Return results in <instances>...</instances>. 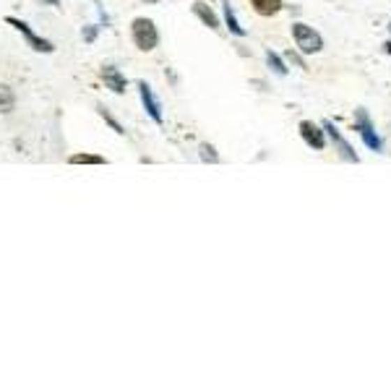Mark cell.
<instances>
[{
	"label": "cell",
	"instance_id": "cell-7",
	"mask_svg": "<svg viewBox=\"0 0 391 391\" xmlns=\"http://www.w3.org/2000/svg\"><path fill=\"white\" fill-rule=\"evenodd\" d=\"M323 128H326V133H329V136H332V141L337 144V149H339V154H342V159H347V162H357V154L352 152V147L342 138V133H339V131H337V128H334L332 123H323Z\"/></svg>",
	"mask_w": 391,
	"mask_h": 391
},
{
	"label": "cell",
	"instance_id": "cell-5",
	"mask_svg": "<svg viewBox=\"0 0 391 391\" xmlns=\"http://www.w3.org/2000/svg\"><path fill=\"white\" fill-rule=\"evenodd\" d=\"M99 76H102V81H105V87L112 91V94H126L128 89V78L120 73V68H115V66H102V71H99Z\"/></svg>",
	"mask_w": 391,
	"mask_h": 391
},
{
	"label": "cell",
	"instance_id": "cell-12",
	"mask_svg": "<svg viewBox=\"0 0 391 391\" xmlns=\"http://www.w3.org/2000/svg\"><path fill=\"white\" fill-rule=\"evenodd\" d=\"M71 165H108V159L102 154H89V152H78L68 156Z\"/></svg>",
	"mask_w": 391,
	"mask_h": 391
},
{
	"label": "cell",
	"instance_id": "cell-15",
	"mask_svg": "<svg viewBox=\"0 0 391 391\" xmlns=\"http://www.w3.org/2000/svg\"><path fill=\"white\" fill-rule=\"evenodd\" d=\"M266 60H269V66L274 68V73H279V76H284V73H287V68H284L282 58H279L276 52H272V50H266Z\"/></svg>",
	"mask_w": 391,
	"mask_h": 391
},
{
	"label": "cell",
	"instance_id": "cell-18",
	"mask_svg": "<svg viewBox=\"0 0 391 391\" xmlns=\"http://www.w3.org/2000/svg\"><path fill=\"white\" fill-rule=\"evenodd\" d=\"M42 6H50V8H60V0H37Z\"/></svg>",
	"mask_w": 391,
	"mask_h": 391
},
{
	"label": "cell",
	"instance_id": "cell-16",
	"mask_svg": "<svg viewBox=\"0 0 391 391\" xmlns=\"http://www.w3.org/2000/svg\"><path fill=\"white\" fill-rule=\"evenodd\" d=\"M198 152H201V159H204V162H212V165L219 162V154H216V149L212 147V144H201Z\"/></svg>",
	"mask_w": 391,
	"mask_h": 391
},
{
	"label": "cell",
	"instance_id": "cell-19",
	"mask_svg": "<svg viewBox=\"0 0 391 391\" xmlns=\"http://www.w3.org/2000/svg\"><path fill=\"white\" fill-rule=\"evenodd\" d=\"M141 3H147V6H156V3H162V0H141Z\"/></svg>",
	"mask_w": 391,
	"mask_h": 391
},
{
	"label": "cell",
	"instance_id": "cell-10",
	"mask_svg": "<svg viewBox=\"0 0 391 391\" xmlns=\"http://www.w3.org/2000/svg\"><path fill=\"white\" fill-rule=\"evenodd\" d=\"M357 131H360V136H362V141L368 144L371 149H381V141H378V136L373 133V128H371V123H368V117H365V112H360V126H357Z\"/></svg>",
	"mask_w": 391,
	"mask_h": 391
},
{
	"label": "cell",
	"instance_id": "cell-9",
	"mask_svg": "<svg viewBox=\"0 0 391 391\" xmlns=\"http://www.w3.org/2000/svg\"><path fill=\"white\" fill-rule=\"evenodd\" d=\"M251 6H253L258 16L269 19V16H276L282 10V0H251Z\"/></svg>",
	"mask_w": 391,
	"mask_h": 391
},
{
	"label": "cell",
	"instance_id": "cell-1",
	"mask_svg": "<svg viewBox=\"0 0 391 391\" xmlns=\"http://www.w3.org/2000/svg\"><path fill=\"white\" fill-rule=\"evenodd\" d=\"M131 39L141 52H152V50L159 45V31H156V24L152 19H133L131 24Z\"/></svg>",
	"mask_w": 391,
	"mask_h": 391
},
{
	"label": "cell",
	"instance_id": "cell-4",
	"mask_svg": "<svg viewBox=\"0 0 391 391\" xmlns=\"http://www.w3.org/2000/svg\"><path fill=\"white\" fill-rule=\"evenodd\" d=\"M138 97H141V102H144V108H147L149 117L154 120L156 126H162V108H159V99L154 97V91H152V87H149L147 81H138Z\"/></svg>",
	"mask_w": 391,
	"mask_h": 391
},
{
	"label": "cell",
	"instance_id": "cell-13",
	"mask_svg": "<svg viewBox=\"0 0 391 391\" xmlns=\"http://www.w3.org/2000/svg\"><path fill=\"white\" fill-rule=\"evenodd\" d=\"M222 6H225V21H227V27H230V31H233V34H237V37H245V29L240 27L237 16H235L233 6H230L227 0H222Z\"/></svg>",
	"mask_w": 391,
	"mask_h": 391
},
{
	"label": "cell",
	"instance_id": "cell-14",
	"mask_svg": "<svg viewBox=\"0 0 391 391\" xmlns=\"http://www.w3.org/2000/svg\"><path fill=\"white\" fill-rule=\"evenodd\" d=\"M97 112H99V115H102V120H105V123H108V126L112 128V131H115L117 136H126V128L120 126V123H117L115 117L110 115V110H105V108H97Z\"/></svg>",
	"mask_w": 391,
	"mask_h": 391
},
{
	"label": "cell",
	"instance_id": "cell-6",
	"mask_svg": "<svg viewBox=\"0 0 391 391\" xmlns=\"http://www.w3.org/2000/svg\"><path fill=\"white\" fill-rule=\"evenodd\" d=\"M300 136H303V141L308 144V147L318 149V152L326 147V136H323V131L318 126H313L311 120H303V123H300Z\"/></svg>",
	"mask_w": 391,
	"mask_h": 391
},
{
	"label": "cell",
	"instance_id": "cell-8",
	"mask_svg": "<svg viewBox=\"0 0 391 391\" xmlns=\"http://www.w3.org/2000/svg\"><path fill=\"white\" fill-rule=\"evenodd\" d=\"M193 13L201 21H204L209 29H219V19H216V13L209 8V6H206L204 0H196V3H193Z\"/></svg>",
	"mask_w": 391,
	"mask_h": 391
},
{
	"label": "cell",
	"instance_id": "cell-3",
	"mask_svg": "<svg viewBox=\"0 0 391 391\" xmlns=\"http://www.w3.org/2000/svg\"><path fill=\"white\" fill-rule=\"evenodd\" d=\"M6 24H10V27L19 31V34H24V39L29 42V47H31V50H37V52H45V55H50V52H55V45H52L50 39L37 37V34L31 31V27L27 24V21L16 19V16H6Z\"/></svg>",
	"mask_w": 391,
	"mask_h": 391
},
{
	"label": "cell",
	"instance_id": "cell-11",
	"mask_svg": "<svg viewBox=\"0 0 391 391\" xmlns=\"http://www.w3.org/2000/svg\"><path fill=\"white\" fill-rule=\"evenodd\" d=\"M16 110V94L8 84H0V115H10Z\"/></svg>",
	"mask_w": 391,
	"mask_h": 391
},
{
	"label": "cell",
	"instance_id": "cell-17",
	"mask_svg": "<svg viewBox=\"0 0 391 391\" xmlns=\"http://www.w3.org/2000/svg\"><path fill=\"white\" fill-rule=\"evenodd\" d=\"M84 39H87V42H94V39H97V27H87V29H84Z\"/></svg>",
	"mask_w": 391,
	"mask_h": 391
},
{
	"label": "cell",
	"instance_id": "cell-2",
	"mask_svg": "<svg viewBox=\"0 0 391 391\" xmlns=\"http://www.w3.org/2000/svg\"><path fill=\"white\" fill-rule=\"evenodd\" d=\"M293 37H295V45H297V50H300V52H305V55L318 52V50L323 47L321 34L313 29V27H308V24H293Z\"/></svg>",
	"mask_w": 391,
	"mask_h": 391
}]
</instances>
